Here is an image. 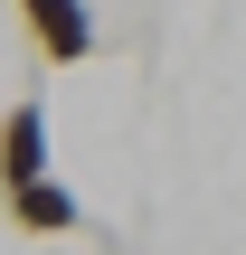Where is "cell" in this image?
<instances>
[{"instance_id": "obj_1", "label": "cell", "mask_w": 246, "mask_h": 255, "mask_svg": "<svg viewBox=\"0 0 246 255\" xmlns=\"http://www.w3.org/2000/svg\"><path fill=\"white\" fill-rule=\"evenodd\" d=\"M19 28H28L38 66H85V57L104 47V28H95L85 0H19Z\"/></svg>"}, {"instance_id": "obj_2", "label": "cell", "mask_w": 246, "mask_h": 255, "mask_svg": "<svg viewBox=\"0 0 246 255\" xmlns=\"http://www.w3.org/2000/svg\"><path fill=\"white\" fill-rule=\"evenodd\" d=\"M19 180H47V95L0 104V189H19Z\"/></svg>"}, {"instance_id": "obj_3", "label": "cell", "mask_w": 246, "mask_h": 255, "mask_svg": "<svg viewBox=\"0 0 246 255\" xmlns=\"http://www.w3.org/2000/svg\"><path fill=\"white\" fill-rule=\"evenodd\" d=\"M0 208H9V227H19V237H76V218H85V208H76V189H66L57 170H47V180L0 189Z\"/></svg>"}]
</instances>
